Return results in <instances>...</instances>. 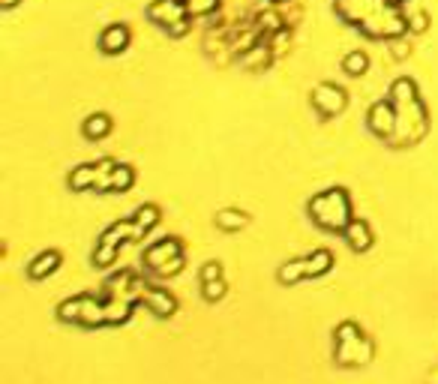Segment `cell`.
I'll list each match as a JSON object with an SVG mask.
<instances>
[{"mask_svg": "<svg viewBox=\"0 0 438 384\" xmlns=\"http://www.w3.org/2000/svg\"><path fill=\"white\" fill-rule=\"evenodd\" d=\"M345 244L352 247L355 252H367L372 247V232H370V225L363 222V219H352L345 225Z\"/></svg>", "mask_w": 438, "mask_h": 384, "instance_id": "obj_6", "label": "cell"}, {"mask_svg": "<svg viewBox=\"0 0 438 384\" xmlns=\"http://www.w3.org/2000/svg\"><path fill=\"white\" fill-rule=\"evenodd\" d=\"M345 69L348 73H363V69H367V58H363V54H355V58H348Z\"/></svg>", "mask_w": 438, "mask_h": 384, "instance_id": "obj_22", "label": "cell"}, {"mask_svg": "<svg viewBox=\"0 0 438 384\" xmlns=\"http://www.w3.org/2000/svg\"><path fill=\"white\" fill-rule=\"evenodd\" d=\"M330 267H333V255L327 249H315L312 255H306V270H310V276H325Z\"/></svg>", "mask_w": 438, "mask_h": 384, "instance_id": "obj_11", "label": "cell"}, {"mask_svg": "<svg viewBox=\"0 0 438 384\" xmlns=\"http://www.w3.org/2000/svg\"><path fill=\"white\" fill-rule=\"evenodd\" d=\"M372 343L355 321H342L333 331V358L342 366H363L372 360Z\"/></svg>", "mask_w": 438, "mask_h": 384, "instance_id": "obj_1", "label": "cell"}, {"mask_svg": "<svg viewBox=\"0 0 438 384\" xmlns=\"http://www.w3.org/2000/svg\"><path fill=\"white\" fill-rule=\"evenodd\" d=\"M312 219L327 232H345V225L352 222V204H348L345 190H327L310 202Z\"/></svg>", "mask_w": 438, "mask_h": 384, "instance_id": "obj_2", "label": "cell"}, {"mask_svg": "<svg viewBox=\"0 0 438 384\" xmlns=\"http://www.w3.org/2000/svg\"><path fill=\"white\" fill-rule=\"evenodd\" d=\"M136 303L126 297H106V324H126Z\"/></svg>", "mask_w": 438, "mask_h": 384, "instance_id": "obj_9", "label": "cell"}, {"mask_svg": "<svg viewBox=\"0 0 438 384\" xmlns=\"http://www.w3.org/2000/svg\"><path fill=\"white\" fill-rule=\"evenodd\" d=\"M213 279H223V264L219 261H208L201 267V282H213Z\"/></svg>", "mask_w": 438, "mask_h": 384, "instance_id": "obj_21", "label": "cell"}, {"mask_svg": "<svg viewBox=\"0 0 438 384\" xmlns=\"http://www.w3.org/2000/svg\"><path fill=\"white\" fill-rule=\"evenodd\" d=\"M138 237H141V232H138V225H136V222H114V225H108V229L102 232L99 244H96L93 264H96V267H108V264H114V259H118V252H121V244H123V240H138Z\"/></svg>", "mask_w": 438, "mask_h": 384, "instance_id": "obj_4", "label": "cell"}, {"mask_svg": "<svg viewBox=\"0 0 438 384\" xmlns=\"http://www.w3.org/2000/svg\"><path fill=\"white\" fill-rule=\"evenodd\" d=\"M84 327H99L106 324V301H96V297L84 294V309H81V321Z\"/></svg>", "mask_w": 438, "mask_h": 384, "instance_id": "obj_10", "label": "cell"}, {"mask_svg": "<svg viewBox=\"0 0 438 384\" xmlns=\"http://www.w3.org/2000/svg\"><path fill=\"white\" fill-rule=\"evenodd\" d=\"M57 267H61V252L49 249V252L36 255V259L31 261V267H27V276H31V279H46V276L54 274Z\"/></svg>", "mask_w": 438, "mask_h": 384, "instance_id": "obj_7", "label": "cell"}, {"mask_svg": "<svg viewBox=\"0 0 438 384\" xmlns=\"http://www.w3.org/2000/svg\"><path fill=\"white\" fill-rule=\"evenodd\" d=\"M138 297H141V303L148 306L153 316H159V318H168V316L178 312V301H174V294L156 289V286H151V282H144V279H138Z\"/></svg>", "mask_w": 438, "mask_h": 384, "instance_id": "obj_5", "label": "cell"}, {"mask_svg": "<svg viewBox=\"0 0 438 384\" xmlns=\"http://www.w3.org/2000/svg\"><path fill=\"white\" fill-rule=\"evenodd\" d=\"M372 130L375 133H382V135H387L390 133V126H393V115H390V108H384V105H378L375 111H372Z\"/></svg>", "mask_w": 438, "mask_h": 384, "instance_id": "obj_19", "label": "cell"}, {"mask_svg": "<svg viewBox=\"0 0 438 384\" xmlns=\"http://www.w3.org/2000/svg\"><path fill=\"white\" fill-rule=\"evenodd\" d=\"M183 247L178 237H165V240H156V244L144 252V264H148L151 274L156 276H174L180 274L183 267Z\"/></svg>", "mask_w": 438, "mask_h": 384, "instance_id": "obj_3", "label": "cell"}, {"mask_svg": "<svg viewBox=\"0 0 438 384\" xmlns=\"http://www.w3.org/2000/svg\"><path fill=\"white\" fill-rule=\"evenodd\" d=\"M133 222L138 225V232H141V237L148 234L153 225L159 222V207H153V204H144V207H138L136 210V217H133Z\"/></svg>", "mask_w": 438, "mask_h": 384, "instance_id": "obj_16", "label": "cell"}, {"mask_svg": "<svg viewBox=\"0 0 438 384\" xmlns=\"http://www.w3.org/2000/svg\"><path fill=\"white\" fill-rule=\"evenodd\" d=\"M81 309H84V294L78 297H69V301H63L61 306H57V318L61 321H81Z\"/></svg>", "mask_w": 438, "mask_h": 384, "instance_id": "obj_14", "label": "cell"}, {"mask_svg": "<svg viewBox=\"0 0 438 384\" xmlns=\"http://www.w3.org/2000/svg\"><path fill=\"white\" fill-rule=\"evenodd\" d=\"M315 105L325 111V115H337V111H342V105H345V93L340 88L325 84V88L315 90Z\"/></svg>", "mask_w": 438, "mask_h": 384, "instance_id": "obj_8", "label": "cell"}, {"mask_svg": "<svg viewBox=\"0 0 438 384\" xmlns=\"http://www.w3.org/2000/svg\"><path fill=\"white\" fill-rule=\"evenodd\" d=\"M111 133V120L106 115H91L84 123V135L87 138H102V135H108Z\"/></svg>", "mask_w": 438, "mask_h": 384, "instance_id": "obj_17", "label": "cell"}, {"mask_svg": "<svg viewBox=\"0 0 438 384\" xmlns=\"http://www.w3.org/2000/svg\"><path fill=\"white\" fill-rule=\"evenodd\" d=\"M310 270H306V259H297V261H288L280 267V282L282 286H295L297 279H306Z\"/></svg>", "mask_w": 438, "mask_h": 384, "instance_id": "obj_12", "label": "cell"}, {"mask_svg": "<svg viewBox=\"0 0 438 384\" xmlns=\"http://www.w3.org/2000/svg\"><path fill=\"white\" fill-rule=\"evenodd\" d=\"M201 291H204V301H223L225 297V279H213V282H201Z\"/></svg>", "mask_w": 438, "mask_h": 384, "instance_id": "obj_20", "label": "cell"}, {"mask_svg": "<svg viewBox=\"0 0 438 384\" xmlns=\"http://www.w3.org/2000/svg\"><path fill=\"white\" fill-rule=\"evenodd\" d=\"M93 183H99V168L96 165H81L78 172H72V177H69L72 190H87V187H93Z\"/></svg>", "mask_w": 438, "mask_h": 384, "instance_id": "obj_13", "label": "cell"}, {"mask_svg": "<svg viewBox=\"0 0 438 384\" xmlns=\"http://www.w3.org/2000/svg\"><path fill=\"white\" fill-rule=\"evenodd\" d=\"M216 225L223 232H240L246 225V213H240V210H219L216 213Z\"/></svg>", "mask_w": 438, "mask_h": 384, "instance_id": "obj_15", "label": "cell"}, {"mask_svg": "<svg viewBox=\"0 0 438 384\" xmlns=\"http://www.w3.org/2000/svg\"><path fill=\"white\" fill-rule=\"evenodd\" d=\"M133 187V168L129 165H118L108 177V190H129Z\"/></svg>", "mask_w": 438, "mask_h": 384, "instance_id": "obj_18", "label": "cell"}]
</instances>
